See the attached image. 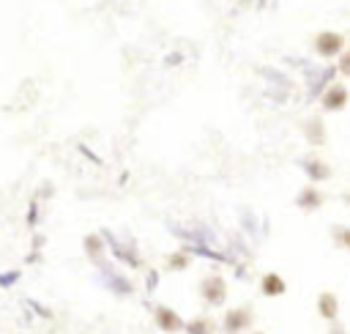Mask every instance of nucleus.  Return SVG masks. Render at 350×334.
Listing matches in <instances>:
<instances>
[{
    "instance_id": "f257e3e1",
    "label": "nucleus",
    "mask_w": 350,
    "mask_h": 334,
    "mask_svg": "<svg viewBox=\"0 0 350 334\" xmlns=\"http://www.w3.org/2000/svg\"><path fill=\"white\" fill-rule=\"evenodd\" d=\"M312 47H314V52L320 57L331 60V57H339L345 52V36L336 33V30H323V33L314 36V44Z\"/></svg>"
},
{
    "instance_id": "f03ea898",
    "label": "nucleus",
    "mask_w": 350,
    "mask_h": 334,
    "mask_svg": "<svg viewBox=\"0 0 350 334\" xmlns=\"http://www.w3.org/2000/svg\"><path fill=\"white\" fill-rule=\"evenodd\" d=\"M347 101H350V90H347V85H342V82H331V85L323 90V96H320V107H323L325 112H339V110L347 107Z\"/></svg>"
},
{
    "instance_id": "7ed1b4c3",
    "label": "nucleus",
    "mask_w": 350,
    "mask_h": 334,
    "mask_svg": "<svg viewBox=\"0 0 350 334\" xmlns=\"http://www.w3.org/2000/svg\"><path fill=\"white\" fill-rule=\"evenodd\" d=\"M200 296H202L205 304L219 307V304H224V298H227V282H224L219 274H211V277H205V279L200 282Z\"/></svg>"
},
{
    "instance_id": "20e7f679",
    "label": "nucleus",
    "mask_w": 350,
    "mask_h": 334,
    "mask_svg": "<svg viewBox=\"0 0 350 334\" xmlns=\"http://www.w3.org/2000/svg\"><path fill=\"white\" fill-rule=\"evenodd\" d=\"M252 320L254 318H252L249 307H232V309H227V315L221 320V329H224V334H241L252 326Z\"/></svg>"
},
{
    "instance_id": "39448f33",
    "label": "nucleus",
    "mask_w": 350,
    "mask_h": 334,
    "mask_svg": "<svg viewBox=\"0 0 350 334\" xmlns=\"http://www.w3.org/2000/svg\"><path fill=\"white\" fill-rule=\"evenodd\" d=\"M153 320H156V326H159L164 334H175V331L186 329L183 318H180L172 307H156V309H153Z\"/></svg>"
},
{
    "instance_id": "423d86ee",
    "label": "nucleus",
    "mask_w": 350,
    "mask_h": 334,
    "mask_svg": "<svg viewBox=\"0 0 350 334\" xmlns=\"http://www.w3.org/2000/svg\"><path fill=\"white\" fill-rule=\"evenodd\" d=\"M317 312H320L323 320L336 323V318H339V298H336L331 290H323V293L317 296Z\"/></svg>"
},
{
    "instance_id": "0eeeda50",
    "label": "nucleus",
    "mask_w": 350,
    "mask_h": 334,
    "mask_svg": "<svg viewBox=\"0 0 350 334\" xmlns=\"http://www.w3.org/2000/svg\"><path fill=\"white\" fill-rule=\"evenodd\" d=\"M295 205H298L301 211H317V208L323 205V192H320L317 186H304V189L298 192V197H295Z\"/></svg>"
},
{
    "instance_id": "6e6552de",
    "label": "nucleus",
    "mask_w": 350,
    "mask_h": 334,
    "mask_svg": "<svg viewBox=\"0 0 350 334\" xmlns=\"http://www.w3.org/2000/svg\"><path fill=\"white\" fill-rule=\"evenodd\" d=\"M260 290H262V296H268V298H279V296H284L287 282H284L279 274L268 271V274H262V279H260Z\"/></svg>"
},
{
    "instance_id": "1a4fd4ad",
    "label": "nucleus",
    "mask_w": 350,
    "mask_h": 334,
    "mask_svg": "<svg viewBox=\"0 0 350 334\" xmlns=\"http://www.w3.org/2000/svg\"><path fill=\"white\" fill-rule=\"evenodd\" d=\"M304 172H306V175H309V181H314V183H320V181H328V178H331V167H328L320 156L306 159V162H304Z\"/></svg>"
},
{
    "instance_id": "9d476101",
    "label": "nucleus",
    "mask_w": 350,
    "mask_h": 334,
    "mask_svg": "<svg viewBox=\"0 0 350 334\" xmlns=\"http://www.w3.org/2000/svg\"><path fill=\"white\" fill-rule=\"evenodd\" d=\"M306 140L312 145H323L325 142V126H323L320 118H309L306 120Z\"/></svg>"
},
{
    "instance_id": "9b49d317",
    "label": "nucleus",
    "mask_w": 350,
    "mask_h": 334,
    "mask_svg": "<svg viewBox=\"0 0 350 334\" xmlns=\"http://www.w3.org/2000/svg\"><path fill=\"white\" fill-rule=\"evenodd\" d=\"M186 331L189 334H213V323L208 318H197V320L186 323Z\"/></svg>"
},
{
    "instance_id": "f8f14e48",
    "label": "nucleus",
    "mask_w": 350,
    "mask_h": 334,
    "mask_svg": "<svg viewBox=\"0 0 350 334\" xmlns=\"http://www.w3.org/2000/svg\"><path fill=\"white\" fill-rule=\"evenodd\" d=\"M331 233H334V241H336L342 249L350 252V227H347V224H334Z\"/></svg>"
},
{
    "instance_id": "ddd939ff",
    "label": "nucleus",
    "mask_w": 350,
    "mask_h": 334,
    "mask_svg": "<svg viewBox=\"0 0 350 334\" xmlns=\"http://www.w3.org/2000/svg\"><path fill=\"white\" fill-rule=\"evenodd\" d=\"M167 266H170L172 271H183V268L189 266V257H186L183 252H175V255H170V260H167Z\"/></svg>"
},
{
    "instance_id": "4468645a",
    "label": "nucleus",
    "mask_w": 350,
    "mask_h": 334,
    "mask_svg": "<svg viewBox=\"0 0 350 334\" xmlns=\"http://www.w3.org/2000/svg\"><path fill=\"white\" fill-rule=\"evenodd\" d=\"M85 249H88L93 257H98V255H101V238H98V235H88V238H85Z\"/></svg>"
},
{
    "instance_id": "2eb2a0df",
    "label": "nucleus",
    "mask_w": 350,
    "mask_h": 334,
    "mask_svg": "<svg viewBox=\"0 0 350 334\" xmlns=\"http://www.w3.org/2000/svg\"><path fill=\"white\" fill-rule=\"evenodd\" d=\"M336 71H339L342 77H350V49H345V52L339 55V63H336Z\"/></svg>"
},
{
    "instance_id": "dca6fc26",
    "label": "nucleus",
    "mask_w": 350,
    "mask_h": 334,
    "mask_svg": "<svg viewBox=\"0 0 350 334\" xmlns=\"http://www.w3.org/2000/svg\"><path fill=\"white\" fill-rule=\"evenodd\" d=\"M257 334H262V331H257Z\"/></svg>"
}]
</instances>
